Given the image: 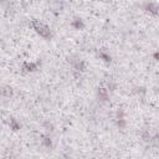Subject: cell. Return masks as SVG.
<instances>
[{
    "label": "cell",
    "mask_w": 159,
    "mask_h": 159,
    "mask_svg": "<svg viewBox=\"0 0 159 159\" xmlns=\"http://www.w3.org/2000/svg\"><path fill=\"white\" fill-rule=\"evenodd\" d=\"M31 25H32V28L36 30V32L40 34L42 38H50V36H51V31H50V29L47 28L45 24L39 22V21H32Z\"/></svg>",
    "instance_id": "cell-1"
}]
</instances>
